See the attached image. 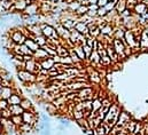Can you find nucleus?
I'll list each match as a JSON object with an SVG mask.
<instances>
[{"label":"nucleus","instance_id":"obj_31","mask_svg":"<svg viewBox=\"0 0 148 135\" xmlns=\"http://www.w3.org/2000/svg\"><path fill=\"white\" fill-rule=\"evenodd\" d=\"M81 6H82V4L78 1V0H75V1H71V3L68 4V8H69L70 11H75V12H76Z\"/></svg>","mask_w":148,"mask_h":135},{"label":"nucleus","instance_id":"obj_29","mask_svg":"<svg viewBox=\"0 0 148 135\" xmlns=\"http://www.w3.org/2000/svg\"><path fill=\"white\" fill-rule=\"evenodd\" d=\"M87 12H89V6H87V5H82V6L76 11V14H77L78 16H84V15L87 14Z\"/></svg>","mask_w":148,"mask_h":135},{"label":"nucleus","instance_id":"obj_22","mask_svg":"<svg viewBox=\"0 0 148 135\" xmlns=\"http://www.w3.org/2000/svg\"><path fill=\"white\" fill-rule=\"evenodd\" d=\"M102 107V101L100 99H94L92 101V112L91 113H95L99 111V109Z\"/></svg>","mask_w":148,"mask_h":135},{"label":"nucleus","instance_id":"obj_43","mask_svg":"<svg viewBox=\"0 0 148 135\" xmlns=\"http://www.w3.org/2000/svg\"><path fill=\"white\" fill-rule=\"evenodd\" d=\"M57 129H60L61 132H65V127H64L63 125H59V126H57Z\"/></svg>","mask_w":148,"mask_h":135},{"label":"nucleus","instance_id":"obj_3","mask_svg":"<svg viewBox=\"0 0 148 135\" xmlns=\"http://www.w3.org/2000/svg\"><path fill=\"white\" fill-rule=\"evenodd\" d=\"M24 69L28 70L29 72H32V73H39V71L41 70V66H40V63L35 58L32 57L31 60L29 61H25L24 63Z\"/></svg>","mask_w":148,"mask_h":135},{"label":"nucleus","instance_id":"obj_56","mask_svg":"<svg viewBox=\"0 0 148 135\" xmlns=\"http://www.w3.org/2000/svg\"><path fill=\"white\" fill-rule=\"evenodd\" d=\"M108 1H114V0H108Z\"/></svg>","mask_w":148,"mask_h":135},{"label":"nucleus","instance_id":"obj_48","mask_svg":"<svg viewBox=\"0 0 148 135\" xmlns=\"http://www.w3.org/2000/svg\"><path fill=\"white\" fill-rule=\"evenodd\" d=\"M137 135H145V130H140V132H139Z\"/></svg>","mask_w":148,"mask_h":135},{"label":"nucleus","instance_id":"obj_11","mask_svg":"<svg viewBox=\"0 0 148 135\" xmlns=\"http://www.w3.org/2000/svg\"><path fill=\"white\" fill-rule=\"evenodd\" d=\"M40 63V66L41 69H45V70H51L52 68L55 65V62L53 60V57H48V58H45L43 61L39 62Z\"/></svg>","mask_w":148,"mask_h":135},{"label":"nucleus","instance_id":"obj_33","mask_svg":"<svg viewBox=\"0 0 148 135\" xmlns=\"http://www.w3.org/2000/svg\"><path fill=\"white\" fill-rule=\"evenodd\" d=\"M83 46V49H84V53H85V55H86V58H89L90 56H91V54H92V52H93V49H92V47H90L89 45H86V44H84V45H82Z\"/></svg>","mask_w":148,"mask_h":135},{"label":"nucleus","instance_id":"obj_21","mask_svg":"<svg viewBox=\"0 0 148 135\" xmlns=\"http://www.w3.org/2000/svg\"><path fill=\"white\" fill-rule=\"evenodd\" d=\"M20 105L23 108L24 111H25V110H31V109L33 108V107H32V102H31L29 99H27V97H23V99H22Z\"/></svg>","mask_w":148,"mask_h":135},{"label":"nucleus","instance_id":"obj_8","mask_svg":"<svg viewBox=\"0 0 148 135\" xmlns=\"http://www.w3.org/2000/svg\"><path fill=\"white\" fill-rule=\"evenodd\" d=\"M4 86V85H3ZM16 91H14L13 86H4L3 89H1V93H0V99L3 100H8L11 97V95L13 93H15Z\"/></svg>","mask_w":148,"mask_h":135},{"label":"nucleus","instance_id":"obj_39","mask_svg":"<svg viewBox=\"0 0 148 135\" xmlns=\"http://www.w3.org/2000/svg\"><path fill=\"white\" fill-rule=\"evenodd\" d=\"M109 1L108 0H98V6L99 7H105Z\"/></svg>","mask_w":148,"mask_h":135},{"label":"nucleus","instance_id":"obj_17","mask_svg":"<svg viewBox=\"0 0 148 135\" xmlns=\"http://www.w3.org/2000/svg\"><path fill=\"white\" fill-rule=\"evenodd\" d=\"M73 49H75V52H76V54L78 55V57L82 60V62L86 60V55H85V53H84V49H83V46H82V45L73 46Z\"/></svg>","mask_w":148,"mask_h":135},{"label":"nucleus","instance_id":"obj_42","mask_svg":"<svg viewBox=\"0 0 148 135\" xmlns=\"http://www.w3.org/2000/svg\"><path fill=\"white\" fill-rule=\"evenodd\" d=\"M40 117H41V119H43V121H45V122H47V121L49 120V118H48V116H46L45 113H41V114H40Z\"/></svg>","mask_w":148,"mask_h":135},{"label":"nucleus","instance_id":"obj_41","mask_svg":"<svg viewBox=\"0 0 148 135\" xmlns=\"http://www.w3.org/2000/svg\"><path fill=\"white\" fill-rule=\"evenodd\" d=\"M99 9V6L95 4V5H89V11H98Z\"/></svg>","mask_w":148,"mask_h":135},{"label":"nucleus","instance_id":"obj_18","mask_svg":"<svg viewBox=\"0 0 148 135\" xmlns=\"http://www.w3.org/2000/svg\"><path fill=\"white\" fill-rule=\"evenodd\" d=\"M133 11L135 13H138V14H145V13H147V6L145 4H142V3H138L133 7Z\"/></svg>","mask_w":148,"mask_h":135},{"label":"nucleus","instance_id":"obj_32","mask_svg":"<svg viewBox=\"0 0 148 135\" xmlns=\"http://www.w3.org/2000/svg\"><path fill=\"white\" fill-rule=\"evenodd\" d=\"M90 60L92 61V63H98V62H100L101 57H100V55H99V53L97 50H93L91 56H90Z\"/></svg>","mask_w":148,"mask_h":135},{"label":"nucleus","instance_id":"obj_7","mask_svg":"<svg viewBox=\"0 0 148 135\" xmlns=\"http://www.w3.org/2000/svg\"><path fill=\"white\" fill-rule=\"evenodd\" d=\"M75 29L76 31H78L83 36H89L90 34V30H89V26L86 23H84L83 21H77V23L75 24Z\"/></svg>","mask_w":148,"mask_h":135},{"label":"nucleus","instance_id":"obj_2","mask_svg":"<svg viewBox=\"0 0 148 135\" xmlns=\"http://www.w3.org/2000/svg\"><path fill=\"white\" fill-rule=\"evenodd\" d=\"M40 28H41V31H43V36L46 39H53V38L57 39L59 38V34H57L54 26H52V25H49L47 23H44V24L40 25Z\"/></svg>","mask_w":148,"mask_h":135},{"label":"nucleus","instance_id":"obj_24","mask_svg":"<svg viewBox=\"0 0 148 135\" xmlns=\"http://www.w3.org/2000/svg\"><path fill=\"white\" fill-rule=\"evenodd\" d=\"M126 0H119V1L116 4L115 6V9L118 12V13H123L125 9H126Z\"/></svg>","mask_w":148,"mask_h":135},{"label":"nucleus","instance_id":"obj_50","mask_svg":"<svg viewBox=\"0 0 148 135\" xmlns=\"http://www.w3.org/2000/svg\"><path fill=\"white\" fill-rule=\"evenodd\" d=\"M3 80H4V79H3V77H1V75H0V84H3Z\"/></svg>","mask_w":148,"mask_h":135},{"label":"nucleus","instance_id":"obj_40","mask_svg":"<svg viewBox=\"0 0 148 135\" xmlns=\"http://www.w3.org/2000/svg\"><path fill=\"white\" fill-rule=\"evenodd\" d=\"M60 122H61V125H63V126H64V127H67V128H69V127H70V122H69L68 120L61 119V121H60Z\"/></svg>","mask_w":148,"mask_h":135},{"label":"nucleus","instance_id":"obj_37","mask_svg":"<svg viewBox=\"0 0 148 135\" xmlns=\"http://www.w3.org/2000/svg\"><path fill=\"white\" fill-rule=\"evenodd\" d=\"M97 13H98V15H99V16H106V15L108 14V12L106 11V8H105V7H99V9L97 11Z\"/></svg>","mask_w":148,"mask_h":135},{"label":"nucleus","instance_id":"obj_1","mask_svg":"<svg viewBox=\"0 0 148 135\" xmlns=\"http://www.w3.org/2000/svg\"><path fill=\"white\" fill-rule=\"evenodd\" d=\"M17 76H19V79L23 83V84H29V85H32L37 81V76L32 72H29L28 70L25 69H20L17 70Z\"/></svg>","mask_w":148,"mask_h":135},{"label":"nucleus","instance_id":"obj_49","mask_svg":"<svg viewBox=\"0 0 148 135\" xmlns=\"http://www.w3.org/2000/svg\"><path fill=\"white\" fill-rule=\"evenodd\" d=\"M3 128H4L3 127V124H1V121H0V132H3Z\"/></svg>","mask_w":148,"mask_h":135},{"label":"nucleus","instance_id":"obj_23","mask_svg":"<svg viewBox=\"0 0 148 135\" xmlns=\"http://www.w3.org/2000/svg\"><path fill=\"white\" fill-rule=\"evenodd\" d=\"M69 56H70V57H71V60L73 61V63H75V65L82 62V60H81V58L78 57V55L76 54V52H75V49H73V47L69 49Z\"/></svg>","mask_w":148,"mask_h":135},{"label":"nucleus","instance_id":"obj_16","mask_svg":"<svg viewBox=\"0 0 148 135\" xmlns=\"http://www.w3.org/2000/svg\"><path fill=\"white\" fill-rule=\"evenodd\" d=\"M76 23H77V21H75V19H65L63 22H61V24L68 30H72L73 28H75Z\"/></svg>","mask_w":148,"mask_h":135},{"label":"nucleus","instance_id":"obj_30","mask_svg":"<svg viewBox=\"0 0 148 135\" xmlns=\"http://www.w3.org/2000/svg\"><path fill=\"white\" fill-rule=\"evenodd\" d=\"M100 30H101V34H103V36H111V33H113V28L108 24L100 28Z\"/></svg>","mask_w":148,"mask_h":135},{"label":"nucleus","instance_id":"obj_36","mask_svg":"<svg viewBox=\"0 0 148 135\" xmlns=\"http://www.w3.org/2000/svg\"><path fill=\"white\" fill-rule=\"evenodd\" d=\"M115 6H116V4L114 3V1H109L106 6H105V8H106V11L109 13L110 11H113V9H115Z\"/></svg>","mask_w":148,"mask_h":135},{"label":"nucleus","instance_id":"obj_19","mask_svg":"<svg viewBox=\"0 0 148 135\" xmlns=\"http://www.w3.org/2000/svg\"><path fill=\"white\" fill-rule=\"evenodd\" d=\"M33 129V126L28 122H23L17 127V130H21L22 133H30Z\"/></svg>","mask_w":148,"mask_h":135},{"label":"nucleus","instance_id":"obj_25","mask_svg":"<svg viewBox=\"0 0 148 135\" xmlns=\"http://www.w3.org/2000/svg\"><path fill=\"white\" fill-rule=\"evenodd\" d=\"M45 110L47 111V113L48 114H56V112H57V107L55 105V104H53V103H47V105L45 107Z\"/></svg>","mask_w":148,"mask_h":135},{"label":"nucleus","instance_id":"obj_55","mask_svg":"<svg viewBox=\"0 0 148 135\" xmlns=\"http://www.w3.org/2000/svg\"><path fill=\"white\" fill-rule=\"evenodd\" d=\"M0 135H5V134H4V132H0Z\"/></svg>","mask_w":148,"mask_h":135},{"label":"nucleus","instance_id":"obj_9","mask_svg":"<svg viewBox=\"0 0 148 135\" xmlns=\"http://www.w3.org/2000/svg\"><path fill=\"white\" fill-rule=\"evenodd\" d=\"M23 13L27 14V15H31V16L38 15V5L36 3H31L30 5L27 6V8H25V11Z\"/></svg>","mask_w":148,"mask_h":135},{"label":"nucleus","instance_id":"obj_4","mask_svg":"<svg viewBox=\"0 0 148 135\" xmlns=\"http://www.w3.org/2000/svg\"><path fill=\"white\" fill-rule=\"evenodd\" d=\"M9 38L12 39V41L15 44V45H22L27 40V36L23 33V31L21 30H13L11 33H9Z\"/></svg>","mask_w":148,"mask_h":135},{"label":"nucleus","instance_id":"obj_45","mask_svg":"<svg viewBox=\"0 0 148 135\" xmlns=\"http://www.w3.org/2000/svg\"><path fill=\"white\" fill-rule=\"evenodd\" d=\"M130 15V12L127 11V9H125L124 12H123V16H129Z\"/></svg>","mask_w":148,"mask_h":135},{"label":"nucleus","instance_id":"obj_10","mask_svg":"<svg viewBox=\"0 0 148 135\" xmlns=\"http://www.w3.org/2000/svg\"><path fill=\"white\" fill-rule=\"evenodd\" d=\"M33 57H35L38 62H40V61H43V60H45V58H48V57H51V56L47 54V52H46L43 47H40L37 52L33 53Z\"/></svg>","mask_w":148,"mask_h":135},{"label":"nucleus","instance_id":"obj_46","mask_svg":"<svg viewBox=\"0 0 148 135\" xmlns=\"http://www.w3.org/2000/svg\"><path fill=\"white\" fill-rule=\"evenodd\" d=\"M142 4H145V5L148 7V0H142Z\"/></svg>","mask_w":148,"mask_h":135},{"label":"nucleus","instance_id":"obj_5","mask_svg":"<svg viewBox=\"0 0 148 135\" xmlns=\"http://www.w3.org/2000/svg\"><path fill=\"white\" fill-rule=\"evenodd\" d=\"M22 117H23V122H28V124H31L32 126L36 125V122H38V117L33 110V108L31 110H25L23 113H22Z\"/></svg>","mask_w":148,"mask_h":135},{"label":"nucleus","instance_id":"obj_20","mask_svg":"<svg viewBox=\"0 0 148 135\" xmlns=\"http://www.w3.org/2000/svg\"><path fill=\"white\" fill-rule=\"evenodd\" d=\"M107 55H108V56L110 57V60H113V61H117V58H118V55H117V53L115 52L113 45H109V46L107 47Z\"/></svg>","mask_w":148,"mask_h":135},{"label":"nucleus","instance_id":"obj_35","mask_svg":"<svg viewBox=\"0 0 148 135\" xmlns=\"http://www.w3.org/2000/svg\"><path fill=\"white\" fill-rule=\"evenodd\" d=\"M100 63H101L102 65H109V64H111V60H110V57L107 55V56H103V57H101V60H100Z\"/></svg>","mask_w":148,"mask_h":135},{"label":"nucleus","instance_id":"obj_34","mask_svg":"<svg viewBox=\"0 0 148 135\" xmlns=\"http://www.w3.org/2000/svg\"><path fill=\"white\" fill-rule=\"evenodd\" d=\"M73 114V118H75L76 120H79V119H83V118H85V113L83 112V111H76V110H73V112H72Z\"/></svg>","mask_w":148,"mask_h":135},{"label":"nucleus","instance_id":"obj_14","mask_svg":"<svg viewBox=\"0 0 148 135\" xmlns=\"http://www.w3.org/2000/svg\"><path fill=\"white\" fill-rule=\"evenodd\" d=\"M129 122H130V116L126 112H121V116H119L118 121L116 122V126H118V127L122 128L125 124H129Z\"/></svg>","mask_w":148,"mask_h":135},{"label":"nucleus","instance_id":"obj_12","mask_svg":"<svg viewBox=\"0 0 148 135\" xmlns=\"http://www.w3.org/2000/svg\"><path fill=\"white\" fill-rule=\"evenodd\" d=\"M24 44H25V45L29 47V49H30V50H32L33 53H35V52H37V50L40 48V46L36 42V40H35L33 38H30V37H28V38H27V40H25V42H24Z\"/></svg>","mask_w":148,"mask_h":135},{"label":"nucleus","instance_id":"obj_54","mask_svg":"<svg viewBox=\"0 0 148 135\" xmlns=\"http://www.w3.org/2000/svg\"><path fill=\"white\" fill-rule=\"evenodd\" d=\"M4 25H5V24H4L3 22H0V26H4Z\"/></svg>","mask_w":148,"mask_h":135},{"label":"nucleus","instance_id":"obj_15","mask_svg":"<svg viewBox=\"0 0 148 135\" xmlns=\"http://www.w3.org/2000/svg\"><path fill=\"white\" fill-rule=\"evenodd\" d=\"M8 110L11 111V114L12 116H16V114H22L24 112L23 108L20 105V104H14V105H9L8 107Z\"/></svg>","mask_w":148,"mask_h":135},{"label":"nucleus","instance_id":"obj_44","mask_svg":"<svg viewBox=\"0 0 148 135\" xmlns=\"http://www.w3.org/2000/svg\"><path fill=\"white\" fill-rule=\"evenodd\" d=\"M98 5V0H89V5Z\"/></svg>","mask_w":148,"mask_h":135},{"label":"nucleus","instance_id":"obj_51","mask_svg":"<svg viewBox=\"0 0 148 135\" xmlns=\"http://www.w3.org/2000/svg\"><path fill=\"white\" fill-rule=\"evenodd\" d=\"M3 87H4V86H3V84H0V93H1V89H3Z\"/></svg>","mask_w":148,"mask_h":135},{"label":"nucleus","instance_id":"obj_13","mask_svg":"<svg viewBox=\"0 0 148 135\" xmlns=\"http://www.w3.org/2000/svg\"><path fill=\"white\" fill-rule=\"evenodd\" d=\"M22 96L17 93V92H15V93H13L12 95H11V97L7 100V102H8V104L9 105H14V104H20L21 103V101H22Z\"/></svg>","mask_w":148,"mask_h":135},{"label":"nucleus","instance_id":"obj_52","mask_svg":"<svg viewBox=\"0 0 148 135\" xmlns=\"http://www.w3.org/2000/svg\"><path fill=\"white\" fill-rule=\"evenodd\" d=\"M145 33H146V34H147V36H148V28H147V29H146V30H145Z\"/></svg>","mask_w":148,"mask_h":135},{"label":"nucleus","instance_id":"obj_28","mask_svg":"<svg viewBox=\"0 0 148 135\" xmlns=\"http://www.w3.org/2000/svg\"><path fill=\"white\" fill-rule=\"evenodd\" d=\"M33 39L36 40V42H37L40 47H44L45 45L48 44V39H46L44 36H37V37H35Z\"/></svg>","mask_w":148,"mask_h":135},{"label":"nucleus","instance_id":"obj_27","mask_svg":"<svg viewBox=\"0 0 148 135\" xmlns=\"http://www.w3.org/2000/svg\"><path fill=\"white\" fill-rule=\"evenodd\" d=\"M93 132H94V135H106V134H108V132H107V129H106L103 122H102L101 125H99Z\"/></svg>","mask_w":148,"mask_h":135},{"label":"nucleus","instance_id":"obj_47","mask_svg":"<svg viewBox=\"0 0 148 135\" xmlns=\"http://www.w3.org/2000/svg\"><path fill=\"white\" fill-rule=\"evenodd\" d=\"M48 1L51 3V4H55V3H57L59 0H48Z\"/></svg>","mask_w":148,"mask_h":135},{"label":"nucleus","instance_id":"obj_26","mask_svg":"<svg viewBox=\"0 0 148 135\" xmlns=\"http://www.w3.org/2000/svg\"><path fill=\"white\" fill-rule=\"evenodd\" d=\"M11 120H12V122H13L16 127H19L21 124H23V117H22V114L12 116V117H11Z\"/></svg>","mask_w":148,"mask_h":135},{"label":"nucleus","instance_id":"obj_53","mask_svg":"<svg viewBox=\"0 0 148 135\" xmlns=\"http://www.w3.org/2000/svg\"><path fill=\"white\" fill-rule=\"evenodd\" d=\"M3 119V113H1V111H0V120Z\"/></svg>","mask_w":148,"mask_h":135},{"label":"nucleus","instance_id":"obj_38","mask_svg":"<svg viewBox=\"0 0 148 135\" xmlns=\"http://www.w3.org/2000/svg\"><path fill=\"white\" fill-rule=\"evenodd\" d=\"M140 128H141V124L140 122H137L135 124V128H134V130H133V135H137L138 133H139V130H140Z\"/></svg>","mask_w":148,"mask_h":135},{"label":"nucleus","instance_id":"obj_6","mask_svg":"<svg viewBox=\"0 0 148 135\" xmlns=\"http://www.w3.org/2000/svg\"><path fill=\"white\" fill-rule=\"evenodd\" d=\"M113 47H114L115 52L117 53V55H121V54H122V56H125V55H124L125 44L123 42L122 39H114V41H113Z\"/></svg>","mask_w":148,"mask_h":135}]
</instances>
